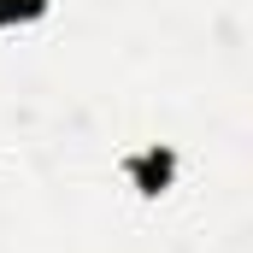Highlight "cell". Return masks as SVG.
<instances>
[{
	"mask_svg": "<svg viewBox=\"0 0 253 253\" xmlns=\"http://www.w3.org/2000/svg\"><path fill=\"white\" fill-rule=\"evenodd\" d=\"M47 12H53V0H0V30H24Z\"/></svg>",
	"mask_w": 253,
	"mask_h": 253,
	"instance_id": "2",
	"label": "cell"
},
{
	"mask_svg": "<svg viewBox=\"0 0 253 253\" xmlns=\"http://www.w3.org/2000/svg\"><path fill=\"white\" fill-rule=\"evenodd\" d=\"M177 165H183L177 147H171V141H153V147H141V153L124 159V183L141 194V200H159V194L177 183Z\"/></svg>",
	"mask_w": 253,
	"mask_h": 253,
	"instance_id": "1",
	"label": "cell"
}]
</instances>
